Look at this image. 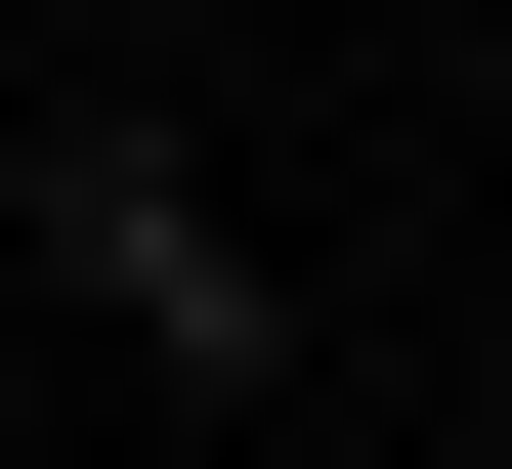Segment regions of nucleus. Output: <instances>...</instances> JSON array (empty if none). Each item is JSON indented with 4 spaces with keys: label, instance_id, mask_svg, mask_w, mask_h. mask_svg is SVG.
I'll return each mask as SVG.
<instances>
[{
    "label": "nucleus",
    "instance_id": "obj_1",
    "mask_svg": "<svg viewBox=\"0 0 512 469\" xmlns=\"http://www.w3.org/2000/svg\"><path fill=\"white\" fill-rule=\"evenodd\" d=\"M43 256H86V299H128L171 384H299V256H256L214 171H171V128H43Z\"/></svg>",
    "mask_w": 512,
    "mask_h": 469
}]
</instances>
